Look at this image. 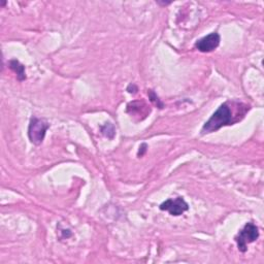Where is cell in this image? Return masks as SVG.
Returning a JSON list of instances; mask_svg holds the SVG:
<instances>
[{
	"mask_svg": "<svg viewBox=\"0 0 264 264\" xmlns=\"http://www.w3.org/2000/svg\"><path fill=\"white\" fill-rule=\"evenodd\" d=\"M237 121H240V117L234 116L230 104L225 102V104L221 105L218 107L216 112L212 114V116L206 122V124L203 125L201 133L207 134L216 132L222 128V127L233 125Z\"/></svg>",
	"mask_w": 264,
	"mask_h": 264,
	"instance_id": "cell-1",
	"label": "cell"
},
{
	"mask_svg": "<svg viewBox=\"0 0 264 264\" xmlns=\"http://www.w3.org/2000/svg\"><path fill=\"white\" fill-rule=\"evenodd\" d=\"M259 237L258 227L253 223H246L242 230L234 237L238 251L245 253L248 250V245L254 243Z\"/></svg>",
	"mask_w": 264,
	"mask_h": 264,
	"instance_id": "cell-2",
	"label": "cell"
},
{
	"mask_svg": "<svg viewBox=\"0 0 264 264\" xmlns=\"http://www.w3.org/2000/svg\"><path fill=\"white\" fill-rule=\"evenodd\" d=\"M50 128V123L45 120V119H38V118H32L30 120V124L28 127V136L30 141L39 146V144L44 141L47 130Z\"/></svg>",
	"mask_w": 264,
	"mask_h": 264,
	"instance_id": "cell-3",
	"label": "cell"
},
{
	"mask_svg": "<svg viewBox=\"0 0 264 264\" xmlns=\"http://www.w3.org/2000/svg\"><path fill=\"white\" fill-rule=\"evenodd\" d=\"M160 210L168 211L172 216L178 217L183 215L186 211L189 210V206L183 197H176L175 199H167L166 201L161 203Z\"/></svg>",
	"mask_w": 264,
	"mask_h": 264,
	"instance_id": "cell-4",
	"label": "cell"
},
{
	"mask_svg": "<svg viewBox=\"0 0 264 264\" xmlns=\"http://www.w3.org/2000/svg\"><path fill=\"white\" fill-rule=\"evenodd\" d=\"M220 41L221 37L219 33L212 32L195 42V49L198 50L201 53H210L219 47Z\"/></svg>",
	"mask_w": 264,
	"mask_h": 264,
	"instance_id": "cell-5",
	"label": "cell"
},
{
	"mask_svg": "<svg viewBox=\"0 0 264 264\" xmlns=\"http://www.w3.org/2000/svg\"><path fill=\"white\" fill-rule=\"evenodd\" d=\"M10 68L17 74V78L19 81H25L26 80V73H25V66L21 64L18 60L13 59L10 61Z\"/></svg>",
	"mask_w": 264,
	"mask_h": 264,
	"instance_id": "cell-6",
	"label": "cell"
},
{
	"mask_svg": "<svg viewBox=\"0 0 264 264\" xmlns=\"http://www.w3.org/2000/svg\"><path fill=\"white\" fill-rule=\"evenodd\" d=\"M101 132L102 134H104L105 136H106V138L108 139H113L115 136V128L114 126L110 124V123H106L105 126L101 127Z\"/></svg>",
	"mask_w": 264,
	"mask_h": 264,
	"instance_id": "cell-7",
	"label": "cell"
},
{
	"mask_svg": "<svg viewBox=\"0 0 264 264\" xmlns=\"http://www.w3.org/2000/svg\"><path fill=\"white\" fill-rule=\"evenodd\" d=\"M148 95H149V98H150L151 102H153V104H154V106H156L158 108L161 109V108L164 107V104L159 99V97L157 96V94H156V93L154 91L149 90L148 91Z\"/></svg>",
	"mask_w": 264,
	"mask_h": 264,
	"instance_id": "cell-8",
	"label": "cell"
},
{
	"mask_svg": "<svg viewBox=\"0 0 264 264\" xmlns=\"http://www.w3.org/2000/svg\"><path fill=\"white\" fill-rule=\"evenodd\" d=\"M147 148H148V146H147V143H142V144H141V146L140 147V151H139V153H138V156H139V157H141V156H143V154H144V153H146V152H147Z\"/></svg>",
	"mask_w": 264,
	"mask_h": 264,
	"instance_id": "cell-9",
	"label": "cell"
},
{
	"mask_svg": "<svg viewBox=\"0 0 264 264\" xmlns=\"http://www.w3.org/2000/svg\"><path fill=\"white\" fill-rule=\"evenodd\" d=\"M132 90H134V92L136 93V91H138V87H136L135 85H133V84H130L128 86V88H127V91H128L129 93H132L133 92Z\"/></svg>",
	"mask_w": 264,
	"mask_h": 264,
	"instance_id": "cell-10",
	"label": "cell"
}]
</instances>
